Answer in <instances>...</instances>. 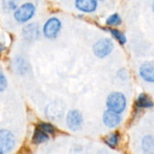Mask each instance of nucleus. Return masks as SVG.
I'll use <instances>...</instances> for the list:
<instances>
[{"label": "nucleus", "instance_id": "nucleus-1", "mask_svg": "<svg viewBox=\"0 0 154 154\" xmlns=\"http://www.w3.org/2000/svg\"><path fill=\"white\" fill-rule=\"evenodd\" d=\"M106 106L108 109L120 114L125 110L126 106L125 97L120 92H114L108 96L106 100Z\"/></svg>", "mask_w": 154, "mask_h": 154}, {"label": "nucleus", "instance_id": "nucleus-2", "mask_svg": "<svg viewBox=\"0 0 154 154\" xmlns=\"http://www.w3.org/2000/svg\"><path fill=\"white\" fill-rule=\"evenodd\" d=\"M113 42L109 39H101L97 42L93 47V51L96 56L98 58H105L110 54L113 50Z\"/></svg>", "mask_w": 154, "mask_h": 154}, {"label": "nucleus", "instance_id": "nucleus-3", "mask_svg": "<svg viewBox=\"0 0 154 154\" xmlns=\"http://www.w3.org/2000/svg\"><path fill=\"white\" fill-rule=\"evenodd\" d=\"M34 12H35L34 5L31 3H26L21 5L14 12V18L20 23H24L32 17Z\"/></svg>", "mask_w": 154, "mask_h": 154}, {"label": "nucleus", "instance_id": "nucleus-4", "mask_svg": "<svg viewBox=\"0 0 154 154\" xmlns=\"http://www.w3.org/2000/svg\"><path fill=\"white\" fill-rule=\"evenodd\" d=\"M14 146V137L7 130H0V153L9 152Z\"/></svg>", "mask_w": 154, "mask_h": 154}, {"label": "nucleus", "instance_id": "nucleus-5", "mask_svg": "<svg viewBox=\"0 0 154 154\" xmlns=\"http://www.w3.org/2000/svg\"><path fill=\"white\" fill-rule=\"evenodd\" d=\"M60 28H61L60 21L58 18L52 17L46 22L43 27V33L47 38L54 39L58 35Z\"/></svg>", "mask_w": 154, "mask_h": 154}, {"label": "nucleus", "instance_id": "nucleus-6", "mask_svg": "<svg viewBox=\"0 0 154 154\" xmlns=\"http://www.w3.org/2000/svg\"><path fill=\"white\" fill-rule=\"evenodd\" d=\"M83 122L82 115L78 110H71L67 116V125L72 131H77L81 127Z\"/></svg>", "mask_w": 154, "mask_h": 154}, {"label": "nucleus", "instance_id": "nucleus-7", "mask_svg": "<svg viewBox=\"0 0 154 154\" xmlns=\"http://www.w3.org/2000/svg\"><path fill=\"white\" fill-rule=\"evenodd\" d=\"M141 77L147 82H154V61L143 63L140 68Z\"/></svg>", "mask_w": 154, "mask_h": 154}, {"label": "nucleus", "instance_id": "nucleus-8", "mask_svg": "<svg viewBox=\"0 0 154 154\" xmlns=\"http://www.w3.org/2000/svg\"><path fill=\"white\" fill-rule=\"evenodd\" d=\"M103 120H104L105 125L107 127L114 128V127L117 126L120 124L121 117H120V116H119L118 113H116V112H115L113 110L108 109V110H106L104 113Z\"/></svg>", "mask_w": 154, "mask_h": 154}, {"label": "nucleus", "instance_id": "nucleus-9", "mask_svg": "<svg viewBox=\"0 0 154 154\" xmlns=\"http://www.w3.org/2000/svg\"><path fill=\"white\" fill-rule=\"evenodd\" d=\"M76 6L85 13L94 12L97 6V0H76Z\"/></svg>", "mask_w": 154, "mask_h": 154}, {"label": "nucleus", "instance_id": "nucleus-10", "mask_svg": "<svg viewBox=\"0 0 154 154\" xmlns=\"http://www.w3.org/2000/svg\"><path fill=\"white\" fill-rule=\"evenodd\" d=\"M23 35L27 40H34L39 35V29L35 23H31L24 27Z\"/></svg>", "mask_w": 154, "mask_h": 154}, {"label": "nucleus", "instance_id": "nucleus-11", "mask_svg": "<svg viewBox=\"0 0 154 154\" xmlns=\"http://www.w3.org/2000/svg\"><path fill=\"white\" fill-rule=\"evenodd\" d=\"M136 106L141 108H150L153 106L154 104L148 95L143 93L138 97L136 101Z\"/></svg>", "mask_w": 154, "mask_h": 154}, {"label": "nucleus", "instance_id": "nucleus-12", "mask_svg": "<svg viewBox=\"0 0 154 154\" xmlns=\"http://www.w3.org/2000/svg\"><path fill=\"white\" fill-rule=\"evenodd\" d=\"M48 140H49L48 134H46L41 128L38 127L34 131V134H33V136H32V143L34 144H40V143H44V142H46Z\"/></svg>", "mask_w": 154, "mask_h": 154}, {"label": "nucleus", "instance_id": "nucleus-13", "mask_svg": "<svg viewBox=\"0 0 154 154\" xmlns=\"http://www.w3.org/2000/svg\"><path fill=\"white\" fill-rule=\"evenodd\" d=\"M143 148L145 152L154 153V136L147 135L143 139Z\"/></svg>", "mask_w": 154, "mask_h": 154}, {"label": "nucleus", "instance_id": "nucleus-14", "mask_svg": "<svg viewBox=\"0 0 154 154\" xmlns=\"http://www.w3.org/2000/svg\"><path fill=\"white\" fill-rule=\"evenodd\" d=\"M119 140H120V135L117 134V133H115V134H112L110 135H108L106 139H105V142L106 143L111 147V148H115L117 146L118 143H119Z\"/></svg>", "mask_w": 154, "mask_h": 154}, {"label": "nucleus", "instance_id": "nucleus-15", "mask_svg": "<svg viewBox=\"0 0 154 154\" xmlns=\"http://www.w3.org/2000/svg\"><path fill=\"white\" fill-rule=\"evenodd\" d=\"M110 32H111V34L119 42V43H121L122 45H124V44L126 42V37H125V35L122 32H120L119 30L111 29V30H110Z\"/></svg>", "mask_w": 154, "mask_h": 154}, {"label": "nucleus", "instance_id": "nucleus-16", "mask_svg": "<svg viewBox=\"0 0 154 154\" xmlns=\"http://www.w3.org/2000/svg\"><path fill=\"white\" fill-rule=\"evenodd\" d=\"M121 23H122V20L118 14H114L110 15L106 20L107 25H119Z\"/></svg>", "mask_w": 154, "mask_h": 154}, {"label": "nucleus", "instance_id": "nucleus-17", "mask_svg": "<svg viewBox=\"0 0 154 154\" xmlns=\"http://www.w3.org/2000/svg\"><path fill=\"white\" fill-rule=\"evenodd\" d=\"M18 2L19 0H3V5L5 9L10 11V10H14L16 8Z\"/></svg>", "mask_w": 154, "mask_h": 154}, {"label": "nucleus", "instance_id": "nucleus-18", "mask_svg": "<svg viewBox=\"0 0 154 154\" xmlns=\"http://www.w3.org/2000/svg\"><path fill=\"white\" fill-rule=\"evenodd\" d=\"M39 128H41L42 131H44L46 134H54L55 128L52 125L47 124V123H42L39 125Z\"/></svg>", "mask_w": 154, "mask_h": 154}, {"label": "nucleus", "instance_id": "nucleus-19", "mask_svg": "<svg viewBox=\"0 0 154 154\" xmlns=\"http://www.w3.org/2000/svg\"><path fill=\"white\" fill-rule=\"evenodd\" d=\"M6 86H7L6 79H5V75L2 72H0V92L4 91L5 89Z\"/></svg>", "mask_w": 154, "mask_h": 154}, {"label": "nucleus", "instance_id": "nucleus-20", "mask_svg": "<svg viewBox=\"0 0 154 154\" xmlns=\"http://www.w3.org/2000/svg\"><path fill=\"white\" fill-rule=\"evenodd\" d=\"M3 50H4V45L3 44H0V53L3 51Z\"/></svg>", "mask_w": 154, "mask_h": 154}, {"label": "nucleus", "instance_id": "nucleus-21", "mask_svg": "<svg viewBox=\"0 0 154 154\" xmlns=\"http://www.w3.org/2000/svg\"><path fill=\"white\" fill-rule=\"evenodd\" d=\"M152 10H153V13H154V2H153V4H152Z\"/></svg>", "mask_w": 154, "mask_h": 154}]
</instances>
